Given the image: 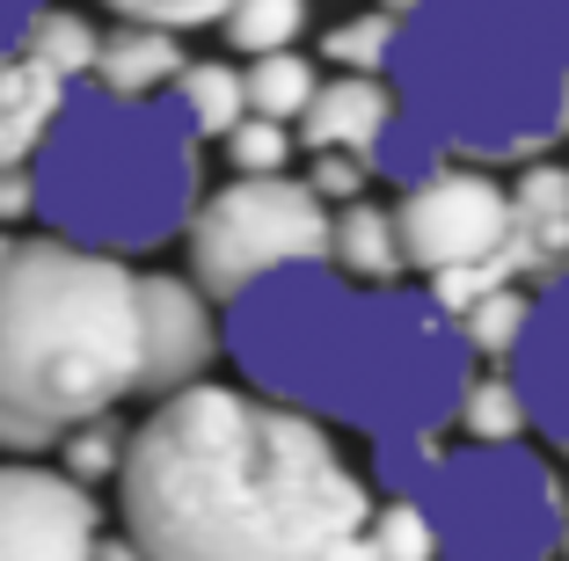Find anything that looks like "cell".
<instances>
[{"label": "cell", "mask_w": 569, "mask_h": 561, "mask_svg": "<svg viewBox=\"0 0 569 561\" xmlns=\"http://www.w3.org/2000/svg\"><path fill=\"white\" fill-rule=\"evenodd\" d=\"M329 263L358 284H402V233H395V212L372 198H351L336 204L329 219Z\"/></svg>", "instance_id": "cell-16"}, {"label": "cell", "mask_w": 569, "mask_h": 561, "mask_svg": "<svg viewBox=\"0 0 569 561\" xmlns=\"http://www.w3.org/2000/svg\"><path fill=\"white\" fill-rule=\"evenodd\" d=\"M219 30L241 59H270V51H292V37L307 30V0H234Z\"/></svg>", "instance_id": "cell-21"}, {"label": "cell", "mask_w": 569, "mask_h": 561, "mask_svg": "<svg viewBox=\"0 0 569 561\" xmlns=\"http://www.w3.org/2000/svg\"><path fill=\"white\" fill-rule=\"evenodd\" d=\"M124 438H132V430H118L110 415H96V423H81V430L67 438V467H59V474H73L81 489H96V481H110V474L124 467Z\"/></svg>", "instance_id": "cell-27"}, {"label": "cell", "mask_w": 569, "mask_h": 561, "mask_svg": "<svg viewBox=\"0 0 569 561\" xmlns=\"http://www.w3.org/2000/svg\"><path fill=\"white\" fill-rule=\"evenodd\" d=\"M219 350L241 364L249 394L372 445L438 438L475 387V350L431 292L358 284L336 263L249 284L219 321Z\"/></svg>", "instance_id": "cell-2"}, {"label": "cell", "mask_w": 569, "mask_h": 561, "mask_svg": "<svg viewBox=\"0 0 569 561\" xmlns=\"http://www.w3.org/2000/svg\"><path fill=\"white\" fill-rule=\"evenodd\" d=\"M37 59V67H51L67 88H81L88 73H96V51H102V30L88 16H73V8H44L30 30V44H22Z\"/></svg>", "instance_id": "cell-20"}, {"label": "cell", "mask_w": 569, "mask_h": 561, "mask_svg": "<svg viewBox=\"0 0 569 561\" xmlns=\"http://www.w3.org/2000/svg\"><path fill=\"white\" fill-rule=\"evenodd\" d=\"M417 8H423V0H380V16H395V22H402V16H417Z\"/></svg>", "instance_id": "cell-33"}, {"label": "cell", "mask_w": 569, "mask_h": 561, "mask_svg": "<svg viewBox=\"0 0 569 561\" xmlns=\"http://www.w3.org/2000/svg\"><path fill=\"white\" fill-rule=\"evenodd\" d=\"M395 233H402V263L409 270H460L489 263L511 241V190L489 168H431L423 182H409L395 204Z\"/></svg>", "instance_id": "cell-8"}, {"label": "cell", "mask_w": 569, "mask_h": 561, "mask_svg": "<svg viewBox=\"0 0 569 561\" xmlns=\"http://www.w3.org/2000/svg\"><path fill=\"white\" fill-rule=\"evenodd\" d=\"M395 37H402L395 16H351V22H336V30L321 37V59H329L336 73H372V81H380L387 59H395Z\"/></svg>", "instance_id": "cell-23"}, {"label": "cell", "mask_w": 569, "mask_h": 561, "mask_svg": "<svg viewBox=\"0 0 569 561\" xmlns=\"http://www.w3.org/2000/svg\"><path fill=\"white\" fill-rule=\"evenodd\" d=\"M37 219V176L30 168H0V227Z\"/></svg>", "instance_id": "cell-30"}, {"label": "cell", "mask_w": 569, "mask_h": 561, "mask_svg": "<svg viewBox=\"0 0 569 561\" xmlns=\"http://www.w3.org/2000/svg\"><path fill=\"white\" fill-rule=\"evenodd\" d=\"M118 22H139V30H168V37H190V30H219L234 0H102Z\"/></svg>", "instance_id": "cell-26"}, {"label": "cell", "mask_w": 569, "mask_h": 561, "mask_svg": "<svg viewBox=\"0 0 569 561\" xmlns=\"http://www.w3.org/2000/svg\"><path fill=\"white\" fill-rule=\"evenodd\" d=\"M395 132L380 176L519 161L569 139V0H423L395 37Z\"/></svg>", "instance_id": "cell-3"}, {"label": "cell", "mask_w": 569, "mask_h": 561, "mask_svg": "<svg viewBox=\"0 0 569 561\" xmlns=\"http://www.w3.org/2000/svg\"><path fill=\"white\" fill-rule=\"evenodd\" d=\"M366 540L380 547V561H438V532H431V518H423L417 503H402V495L372 503Z\"/></svg>", "instance_id": "cell-24"}, {"label": "cell", "mask_w": 569, "mask_h": 561, "mask_svg": "<svg viewBox=\"0 0 569 561\" xmlns=\"http://www.w3.org/2000/svg\"><path fill=\"white\" fill-rule=\"evenodd\" d=\"M139 321H147V380L139 394L168 401L183 387L204 380V364L219 358V321H212V299L198 292L190 278H161V270H139Z\"/></svg>", "instance_id": "cell-10"}, {"label": "cell", "mask_w": 569, "mask_h": 561, "mask_svg": "<svg viewBox=\"0 0 569 561\" xmlns=\"http://www.w3.org/2000/svg\"><path fill=\"white\" fill-rule=\"evenodd\" d=\"M526 321H533V292H519V284H503V292L475 299L468 314H460V335H468L475 358H511L526 335Z\"/></svg>", "instance_id": "cell-22"}, {"label": "cell", "mask_w": 569, "mask_h": 561, "mask_svg": "<svg viewBox=\"0 0 569 561\" xmlns=\"http://www.w3.org/2000/svg\"><path fill=\"white\" fill-rule=\"evenodd\" d=\"M329 204L292 176H234L190 219V284L212 307H234L249 284L278 270L329 263Z\"/></svg>", "instance_id": "cell-7"}, {"label": "cell", "mask_w": 569, "mask_h": 561, "mask_svg": "<svg viewBox=\"0 0 569 561\" xmlns=\"http://www.w3.org/2000/svg\"><path fill=\"white\" fill-rule=\"evenodd\" d=\"M118 518L147 561H321L372 495L329 423L198 380L124 438Z\"/></svg>", "instance_id": "cell-1"}, {"label": "cell", "mask_w": 569, "mask_h": 561, "mask_svg": "<svg viewBox=\"0 0 569 561\" xmlns=\"http://www.w3.org/2000/svg\"><path fill=\"white\" fill-rule=\"evenodd\" d=\"M321 561H380V547H372V540H366V525H358V532H343V540L321 547Z\"/></svg>", "instance_id": "cell-31"}, {"label": "cell", "mask_w": 569, "mask_h": 561, "mask_svg": "<svg viewBox=\"0 0 569 561\" xmlns=\"http://www.w3.org/2000/svg\"><path fill=\"white\" fill-rule=\"evenodd\" d=\"M562 554H569V525H562Z\"/></svg>", "instance_id": "cell-35"}, {"label": "cell", "mask_w": 569, "mask_h": 561, "mask_svg": "<svg viewBox=\"0 0 569 561\" xmlns=\"http://www.w3.org/2000/svg\"><path fill=\"white\" fill-rule=\"evenodd\" d=\"M16 248H22V241H16V233H8V227H0V263H8V256H16Z\"/></svg>", "instance_id": "cell-34"}, {"label": "cell", "mask_w": 569, "mask_h": 561, "mask_svg": "<svg viewBox=\"0 0 569 561\" xmlns=\"http://www.w3.org/2000/svg\"><path fill=\"white\" fill-rule=\"evenodd\" d=\"M219 147H227L234 176H284V161H292L300 132H292V124H278V117H241Z\"/></svg>", "instance_id": "cell-25"}, {"label": "cell", "mask_w": 569, "mask_h": 561, "mask_svg": "<svg viewBox=\"0 0 569 561\" xmlns=\"http://www.w3.org/2000/svg\"><path fill=\"white\" fill-rule=\"evenodd\" d=\"M511 387L526 401L533 438L569 460V263L540 278L533 321H526L519 350H511Z\"/></svg>", "instance_id": "cell-11"}, {"label": "cell", "mask_w": 569, "mask_h": 561, "mask_svg": "<svg viewBox=\"0 0 569 561\" xmlns=\"http://www.w3.org/2000/svg\"><path fill=\"white\" fill-rule=\"evenodd\" d=\"M183 67H190V59H183V37L124 22V30L102 37L96 73H88V81H96L102 96H161V88L183 81Z\"/></svg>", "instance_id": "cell-15"}, {"label": "cell", "mask_w": 569, "mask_h": 561, "mask_svg": "<svg viewBox=\"0 0 569 561\" xmlns=\"http://www.w3.org/2000/svg\"><path fill=\"white\" fill-rule=\"evenodd\" d=\"M387 495L431 518L438 554L452 561H555L569 525V489L533 445H460L438 452L431 438L372 445Z\"/></svg>", "instance_id": "cell-6"}, {"label": "cell", "mask_w": 569, "mask_h": 561, "mask_svg": "<svg viewBox=\"0 0 569 561\" xmlns=\"http://www.w3.org/2000/svg\"><path fill=\"white\" fill-rule=\"evenodd\" d=\"M102 503L59 467L0 460V561H96Z\"/></svg>", "instance_id": "cell-9"}, {"label": "cell", "mask_w": 569, "mask_h": 561, "mask_svg": "<svg viewBox=\"0 0 569 561\" xmlns=\"http://www.w3.org/2000/svg\"><path fill=\"white\" fill-rule=\"evenodd\" d=\"M452 423L468 430V445H526V438H533L511 372H475V387L460 394V415H452Z\"/></svg>", "instance_id": "cell-19"}, {"label": "cell", "mask_w": 569, "mask_h": 561, "mask_svg": "<svg viewBox=\"0 0 569 561\" xmlns=\"http://www.w3.org/2000/svg\"><path fill=\"white\" fill-rule=\"evenodd\" d=\"M176 102H183L190 132L198 139H227L249 117V88H241V67H227V59H190L183 81H176Z\"/></svg>", "instance_id": "cell-17"}, {"label": "cell", "mask_w": 569, "mask_h": 561, "mask_svg": "<svg viewBox=\"0 0 569 561\" xmlns=\"http://www.w3.org/2000/svg\"><path fill=\"white\" fill-rule=\"evenodd\" d=\"M73 88L59 81L51 67H37L30 51H16L8 67H0V168H30L37 147H44L51 117L67 110Z\"/></svg>", "instance_id": "cell-13"}, {"label": "cell", "mask_w": 569, "mask_h": 561, "mask_svg": "<svg viewBox=\"0 0 569 561\" xmlns=\"http://www.w3.org/2000/svg\"><path fill=\"white\" fill-rule=\"evenodd\" d=\"M96 561H147V554H139V547L118 532V540H102V547H96Z\"/></svg>", "instance_id": "cell-32"}, {"label": "cell", "mask_w": 569, "mask_h": 561, "mask_svg": "<svg viewBox=\"0 0 569 561\" xmlns=\"http://www.w3.org/2000/svg\"><path fill=\"white\" fill-rule=\"evenodd\" d=\"M307 153H358V161H380L387 132H395V88L372 81V73H336L315 88L307 117L292 124Z\"/></svg>", "instance_id": "cell-12"}, {"label": "cell", "mask_w": 569, "mask_h": 561, "mask_svg": "<svg viewBox=\"0 0 569 561\" xmlns=\"http://www.w3.org/2000/svg\"><path fill=\"white\" fill-rule=\"evenodd\" d=\"M204 139L176 96H102L73 88L37 147V219L96 256H147L190 233L204 204Z\"/></svg>", "instance_id": "cell-5"}, {"label": "cell", "mask_w": 569, "mask_h": 561, "mask_svg": "<svg viewBox=\"0 0 569 561\" xmlns=\"http://www.w3.org/2000/svg\"><path fill=\"white\" fill-rule=\"evenodd\" d=\"M511 241L540 263V278L569 263V168L562 161L519 168V182H511Z\"/></svg>", "instance_id": "cell-14"}, {"label": "cell", "mask_w": 569, "mask_h": 561, "mask_svg": "<svg viewBox=\"0 0 569 561\" xmlns=\"http://www.w3.org/2000/svg\"><path fill=\"white\" fill-rule=\"evenodd\" d=\"M147 380L139 270L59 233L0 263V445L44 452L81 423L118 415Z\"/></svg>", "instance_id": "cell-4"}, {"label": "cell", "mask_w": 569, "mask_h": 561, "mask_svg": "<svg viewBox=\"0 0 569 561\" xmlns=\"http://www.w3.org/2000/svg\"><path fill=\"white\" fill-rule=\"evenodd\" d=\"M241 88H249V117H278V124H300L307 102H315L321 73L307 51H270V59H249L241 67Z\"/></svg>", "instance_id": "cell-18"}, {"label": "cell", "mask_w": 569, "mask_h": 561, "mask_svg": "<svg viewBox=\"0 0 569 561\" xmlns=\"http://www.w3.org/2000/svg\"><path fill=\"white\" fill-rule=\"evenodd\" d=\"M37 16H44V0H0V67H8V59L30 44Z\"/></svg>", "instance_id": "cell-29"}, {"label": "cell", "mask_w": 569, "mask_h": 561, "mask_svg": "<svg viewBox=\"0 0 569 561\" xmlns=\"http://www.w3.org/2000/svg\"><path fill=\"white\" fill-rule=\"evenodd\" d=\"M366 176L372 168L358 161V153H315V176H307V190H315L321 204H351V198H366Z\"/></svg>", "instance_id": "cell-28"}]
</instances>
